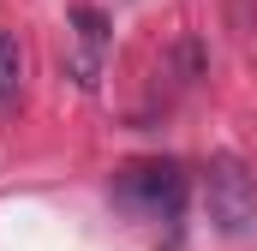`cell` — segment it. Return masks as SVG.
Returning a JSON list of instances; mask_svg holds the SVG:
<instances>
[{
	"mask_svg": "<svg viewBox=\"0 0 257 251\" xmlns=\"http://www.w3.org/2000/svg\"><path fill=\"white\" fill-rule=\"evenodd\" d=\"M114 203L144 221H174L186 203V168L180 162H126L114 174Z\"/></svg>",
	"mask_w": 257,
	"mask_h": 251,
	"instance_id": "cell-1",
	"label": "cell"
},
{
	"mask_svg": "<svg viewBox=\"0 0 257 251\" xmlns=\"http://www.w3.org/2000/svg\"><path fill=\"white\" fill-rule=\"evenodd\" d=\"M203 203H209V221H215L227 239L251 233V221H257V180L245 174L239 156H215V162H209V174H203Z\"/></svg>",
	"mask_w": 257,
	"mask_h": 251,
	"instance_id": "cell-2",
	"label": "cell"
},
{
	"mask_svg": "<svg viewBox=\"0 0 257 251\" xmlns=\"http://www.w3.org/2000/svg\"><path fill=\"white\" fill-rule=\"evenodd\" d=\"M18 84H24V54L12 30H0V102H18Z\"/></svg>",
	"mask_w": 257,
	"mask_h": 251,
	"instance_id": "cell-3",
	"label": "cell"
},
{
	"mask_svg": "<svg viewBox=\"0 0 257 251\" xmlns=\"http://www.w3.org/2000/svg\"><path fill=\"white\" fill-rule=\"evenodd\" d=\"M72 30H78V48H90V54L108 48V18H102L96 6H78V12H72Z\"/></svg>",
	"mask_w": 257,
	"mask_h": 251,
	"instance_id": "cell-4",
	"label": "cell"
}]
</instances>
